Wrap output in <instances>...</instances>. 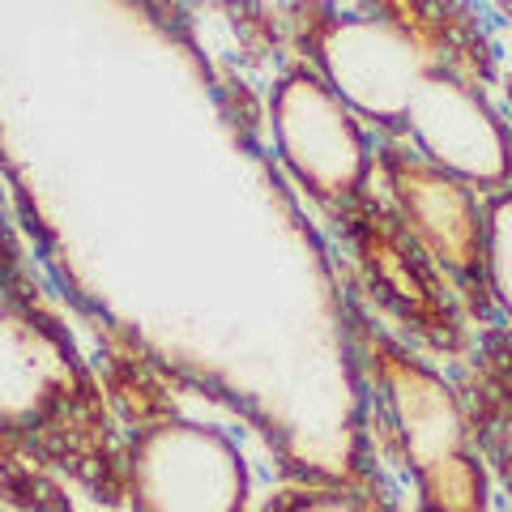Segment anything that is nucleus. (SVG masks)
Masks as SVG:
<instances>
[{"instance_id": "f257e3e1", "label": "nucleus", "mask_w": 512, "mask_h": 512, "mask_svg": "<svg viewBox=\"0 0 512 512\" xmlns=\"http://www.w3.org/2000/svg\"><path fill=\"white\" fill-rule=\"evenodd\" d=\"M367 363H372L384 410L402 440L419 508L487 512V466L461 397L431 367L380 333H367Z\"/></svg>"}, {"instance_id": "f03ea898", "label": "nucleus", "mask_w": 512, "mask_h": 512, "mask_svg": "<svg viewBox=\"0 0 512 512\" xmlns=\"http://www.w3.org/2000/svg\"><path fill=\"white\" fill-rule=\"evenodd\" d=\"M316 73L359 120L402 128L414 94L444 64L406 22L376 13H342L312 39Z\"/></svg>"}, {"instance_id": "7ed1b4c3", "label": "nucleus", "mask_w": 512, "mask_h": 512, "mask_svg": "<svg viewBox=\"0 0 512 512\" xmlns=\"http://www.w3.org/2000/svg\"><path fill=\"white\" fill-rule=\"evenodd\" d=\"M133 512H244L248 466L231 436L205 423H158L128 457Z\"/></svg>"}, {"instance_id": "20e7f679", "label": "nucleus", "mask_w": 512, "mask_h": 512, "mask_svg": "<svg viewBox=\"0 0 512 512\" xmlns=\"http://www.w3.org/2000/svg\"><path fill=\"white\" fill-rule=\"evenodd\" d=\"M274 141L282 163L316 201H346L372 171L363 124L316 69H295L274 90Z\"/></svg>"}, {"instance_id": "39448f33", "label": "nucleus", "mask_w": 512, "mask_h": 512, "mask_svg": "<svg viewBox=\"0 0 512 512\" xmlns=\"http://www.w3.org/2000/svg\"><path fill=\"white\" fill-rule=\"evenodd\" d=\"M402 133L431 167L470 184L474 192L512 188V128L483 94L448 69H436L414 94Z\"/></svg>"}, {"instance_id": "423d86ee", "label": "nucleus", "mask_w": 512, "mask_h": 512, "mask_svg": "<svg viewBox=\"0 0 512 512\" xmlns=\"http://www.w3.org/2000/svg\"><path fill=\"white\" fill-rule=\"evenodd\" d=\"M384 175L402 218L410 222L414 239L444 265V274L466 291H487V261H483V214H478V197L470 184L444 175L431 167L423 154L384 150Z\"/></svg>"}, {"instance_id": "0eeeda50", "label": "nucleus", "mask_w": 512, "mask_h": 512, "mask_svg": "<svg viewBox=\"0 0 512 512\" xmlns=\"http://www.w3.org/2000/svg\"><path fill=\"white\" fill-rule=\"evenodd\" d=\"M470 427H474V444L483 453L487 474L500 478L504 491L512 495V342L495 338L487 346Z\"/></svg>"}, {"instance_id": "6e6552de", "label": "nucleus", "mask_w": 512, "mask_h": 512, "mask_svg": "<svg viewBox=\"0 0 512 512\" xmlns=\"http://www.w3.org/2000/svg\"><path fill=\"white\" fill-rule=\"evenodd\" d=\"M483 261H487V295L512 320V188L491 192L483 205Z\"/></svg>"}, {"instance_id": "1a4fd4ad", "label": "nucleus", "mask_w": 512, "mask_h": 512, "mask_svg": "<svg viewBox=\"0 0 512 512\" xmlns=\"http://www.w3.org/2000/svg\"><path fill=\"white\" fill-rule=\"evenodd\" d=\"M282 512H376L372 504H363L359 495H295L286 500Z\"/></svg>"}, {"instance_id": "9d476101", "label": "nucleus", "mask_w": 512, "mask_h": 512, "mask_svg": "<svg viewBox=\"0 0 512 512\" xmlns=\"http://www.w3.org/2000/svg\"><path fill=\"white\" fill-rule=\"evenodd\" d=\"M508 9H512V5H508Z\"/></svg>"}]
</instances>
